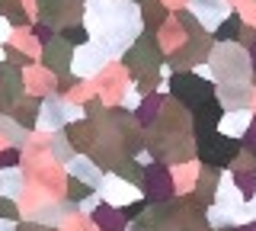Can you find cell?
Returning <instances> with one entry per match:
<instances>
[{"label": "cell", "mask_w": 256, "mask_h": 231, "mask_svg": "<svg viewBox=\"0 0 256 231\" xmlns=\"http://www.w3.org/2000/svg\"><path fill=\"white\" fill-rule=\"evenodd\" d=\"M198 154L208 167H224L237 154V141L228 138V135H205L202 145H198Z\"/></svg>", "instance_id": "obj_1"}, {"label": "cell", "mask_w": 256, "mask_h": 231, "mask_svg": "<svg viewBox=\"0 0 256 231\" xmlns=\"http://www.w3.org/2000/svg\"><path fill=\"white\" fill-rule=\"evenodd\" d=\"M173 93L182 103H189V106H202V103L212 100V84H205L196 74H180V77H173Z\"/></svg>", "instance_id": "obj_2"}, {"label": "cell", "mask_w": 256, "mask_h": 231, "mask_svg": "<svg viewBox=\"0 0 256 231\" xmlns=\"http://www.w3.org/2000/svg\"><path fill=\"white\" fill-rule=\"evenodd\" d=\"M214 71L224 74L230 81V77H244L246 74V55L240 49H221L214 55Z\"/></svg>", "instance_id": "obj_3"}, {"label": "cell", "mask_w": 256, "mask_h": 231, "mask_svg": "<svg viewBox=\"0 0 256 231\" xmlns=\"http://www.w3.org/2000/svg\"><path fill=\"white\" fill-rule=\"evenodd\" d=\"M61 103H45V125H52V129H58V125L64 122L68 116H61Z\"/></svg>", "instance_id": "obj_4"}, {"label": "cell", "mask_w": 256, "mask_h": 231, "mask_svg": "<svg viewBox=\"0 0 256 231\" xmlns=\"http://www.w3.org/2000/svg\"><path fill=\"white\" fill-rule=\"evenodd\" d=\"M237 29H240V17H237V13H230V20H224V26L218 29V39H221V42H228V39L237 36Z\"/></svg>", "instance_id": "obj_5"}, {"label": "cell", "mask_w": 256, "mask_h": 231, "mask_svg": "<svg viewBox=\"0 0 256 231\" xmlns=\"http://www.w3.org/2000/svg\"><path fill=\"white\" fill-rule=\"evenodd\" d=\"M70 170H74V173H80V177H86V180H100V173L93 170V164L86 161V157H77V161L70 164Z\"/></svg>", "instance_id": "obj_6"}, {"label": "cell", "mask_w": 256, "mask_h": 231, "mask_svg": "<svg viewBox=\"0 0 256 231\" xmlns=\"http://www.w3.org/2000/svg\"><path fill=\"white\" fill-rule=\"evenodd\" d=\"M0 189H6V196H16V189H20V173L16 170L0 173Z\"/></svg>", "instance_id": "obj_7"}, {"label": "cell", "mask_w": 256, "mask_h": 231, "mask_svg": "<svg viewBox=\"0 0 256 231\" xmlns=\"http://www.w3.org/2000/svg\"><path fill=\"white\" fill-rule=\"evenodd\" d=\"M64 36H68L70 45H84V42H86V33H84V29H68Z\"/></svg>", "instance_id": "obj_8"}, {"label": "cell", "mask_w": 256, "mask_h": 231, "mask_svg": "<svg viewBox=\"0 0 256 231\" xmlns=\"http://www.w3.org/2000/svg\"><path fill=\"white\" fill-rule=\"evenodd\" d=\"M70 196H74V199H84V196H90V186H86V183H70Z\"/></svg>", "instance_id": "obj_9"}]
</instances>
